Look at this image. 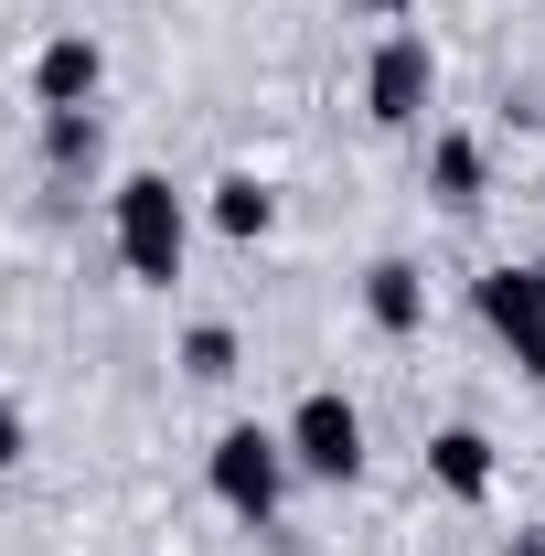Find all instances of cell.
Instances as JSON below:
<instances>
[{
    "label": "cell",
    "mask_w": 545,
    "mask_h": 556,
    "mask_svg": "<svg viewBox=\"0 0 545 556\" xmlns=\"http://www.w3.org/2000/svg\"><path fill=\"white\" fill-rule=\"evenodd\" d=\"M107 247H118V268H129L139 289H172V278H182L193 204L172 193V172H129V182L107 193Z\"/></svg>",
    "instance_id": "1"
},
{
    "label": "cell",
    "mask_w": 545,
    "mask_h": 556,
    "mask_svg": "<svg viewBox=\"0 0 545 556\" xmlns=\"http://www.w3.org/2000/svg\"><path fill=\"white\" fill-rule=\"evenodd\" d=\"M204 482H214V503H225L236 525H278V503H289V482H300V460H289V428L236 417V428L204 450Z\"/></svg>",
    "instance_id": "2"
},
{
    "label": "cell",
    "mask_w": 545,
    "mask_h": 556,
    "mask_svg": "<svg viewBox=\"0 0 545 556\" xmlns=\"http://www.w3.org/2000/svg\"><path fill=\"white\" fill-rule=\"evenodd\" d=\"M471 311H481V332L514 353V375H535L545 386V268H481L471 278Z\"/></svg>",
    "instance_id": "3"
},
{
    "label": "cell",
    "mask_w": 545,
    "mask_h": 556,
    "mask_svg": "<svg viewBox=\"0 0 545 556\" xmlns=\"http://www.w3.org/2000/svg\"><path fill=\"white\" fill-rule=\"evenodd\" d=\"M289 460H300V482H364V417L342 407L332 386H310L300 407H289Z\"/></svg>",
    "instance_id": "4"
},
{
    "label": "cell",
    "mask_w": 545,
    "mask_h": 556,
    "mask_svg": "<svg viewBox=\"0 0 545 556\" xmlns=\"http://www.w3.org/2000/svg\"><path fill=\"white\" fill-rule=\"evenodd\" d=\"M428 97H439V54H428V33L396 22V33L375 43V65H364V118H375V129H417Z\"/></svg>",
    "instance_id": "5"
},
{
    "label": "cell",
    "mask_w": 545,
    "mask_h": 556,
    "mask_svg": "<svg viewBox=\"0 0 545 556\" xmlns=\"http://www.w3.org/2000/svg\"><path fill=\"white\" fill-rule=\"evenodd\" d=\"M97 86H107V54L86 33H54L33 54V108H97Z\"/></svg>",
    "instance_id": "6"
},
{
    "label": "cell",
    "mask_w": 545,
    "mask_h": 556,
    "mask_svg": "<svg viewBox=\"0 0 545 556\" xmlns=\"http://www.w3.org/2000/svg\"><path fill=\"white\" fill-rule=\"evenodd\" d=\"M364 321L407 343L417 321H428V268H417V257H375V268H364Z\"/></svg>",
    "instance_id": "7"
},
{
    "label": "cell",
    "mask_w": 545,
    "mask_h": 556,
    "mask_svg": "<svg viewBox=\"0 0 545 556\" xmlns=\"http://www.w3.org/2000/svg\"><path fill=\"white\" fill-rule=\"evenodd\" d=\"M428 193L449 214H481V193H492V161H481V139L471 129H439L428 139Z\"/></svg>",
    "instance_id": "8"
},
{
    "label": "cell",
    "mask_w": 545,
    "mask_h": 556,
    "mask_svg": "<svg viewBox=\"0 0 545 556\" xmlns=\"http://www.w3.org/2000/svg\"><path fill=\"white\" fill-rule=\"evenodd\" d=\"M428 482L449 492V503H492V439L481 428H439L428 439Z\"/></svg>",
    "instance_id": "9"
},
{
    "label": "cell",
    "mask_w": 545,
    "mask_h": 556,
    "mask_svg": "<svg viewBox=\"0 0 545 556\" xmlns=\"http://www.w3.org/2000/svg\"><path fill=\"white\" fill-rule=\"evenodd\" d=\"M43 161H54V182H86L107 161V118L97 108H43Z\"/></svg>",
    "instance_id": "10"
},
{
    "label": "cell",
    "mask_w": 545,
    "mask_h": 556,
    "mask_svg": "<svg viewBox=\"0 0 545 556\" xmlns=\"http://www.w3.org/2000/svg\"><path fill=\"white\" fill-rule=\"evenodd\" d=\"M214 225H225L236 247H257V236L278 225V193L257 182V172H225V182H214Z\"/></svg>",
    "instance_id": "11"
},
{
    "label": "cell",
    "mask_w": 545,
    "mask_h": 556,
    "mask_svg": "<svg viewBox=\"0 0 545 556\" xmlns=\"http://www.w3.org/2000/svg\"><path fill=\"white\" fill-rule=\"evenodd\" d=\"M182 375H193V386H225V375H236V332H225V321H193V332H182Z\"/></svg>",
    "instance_id": "12"
},
{
    "label": "cell",
    "mask_w": 545,
    "mask_h": 556,
    "mask_svg": "<svg viewBox=\"0 0 545 556\" xmlns=\"http://www.w3.org/2000/svg\"><path fill=\"white\" fill-rule=\"evenodd\" d=\"M353 11H375V22H407V0H353Z\"/></svg>",
    "instance_id": "13"
},
{
    "label": "cell",
    "mask_w": 545,
    "mask_h": 556,
    "mask_svg": "<svg viewBox=\"0 0 545 556\" xmlns=\"http://www.w3.org/2000/svg\"><path fill=\"white\" fill-rule=\"evenodd\" d=\"M503 556H545V535H514V546H503Z\"/></svg>",
    "instance_id": "14"
}]
</instances>
